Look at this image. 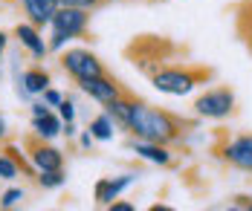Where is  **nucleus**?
Wrapping results in <instances>:
<instances>
[{"instance_id":"obj_1","label":"nucleus","mask_w":252,"mask_h":211,"mask_svg":"<svg viewBox=\"0 0 252 211\" xmlns=\"http://www.w3.org/2000/svg\"><path fill=\"white\" fill-rule=\"evenodd\" d=\"M125 131L130 136H136V139H145V142L177 145L183 139V122L168 110H159V107H151L145 102L133 99V110H130Z\"/></svg>"},{"instance_id":"obj_2","label":"nucleus","mask_w":252,"mask_h":211,"mask_svg":"<svg viewBox=\"0 0 252 211\" xmlns=\"http://www.w3.org/2000/svg\"><path fill=\"white\" fill-rule=\"evenodd\" d=\"M90 29V9H81V6H58L55 15L50 21V53H64V47L70 41L81 38L84 32Z\"/></svg>"},{"instance_id":"obj_3","label":"nucleus","mask_w":252,"mask_h":211,"mask_svg":"<svg viewBox=\"0 0 252 211\" xmlns=\"http://www.w3.org/2000/svg\"><path fill=\"white\" fill-rule=\"evenodd\" d=\"M209 70L206 67H159L151 76V87L162 96H174L183 99L189 93H194V87H200L203 81H209Z\"/></svg>"},{"instance_id":"obj_4","label":"nucleus","mask_w":252,"mask_h":211,"mask_svg":"<svg viewBox=\"0 0 252 211\" xmlns=\"http://www.w3.org/2000/svg\"><path fill=\"white\" fill-rule=\"evenodd\" d=\"M194 113L206 122H223L235 113V93L229 87H212L194 99Z\"/></svg>"},{"instance_id":"obj_5","label":"nucleus","mask_w":252,"mask_h":211,"mask_svg":"<svg viewBox=\"0 0 252 211\" xmlns=\"http://www.w3.org/2000/svg\"><path fill=\"white\" fill-rule=\"evenodd\" d=\"M61 67H64V73L73 81H84V79H93V76L104 73V64L99 61V55L84 50V47L64 50L61 53Z\"/></svg>"},{"instance_id":"obj_6","label":"nucleus","mask_w":252,"mask_h":211,"mask_svg":"<svg viewBox=\"0 0 252 211\" xmlns=\"http://www.w3.org/2000/svg\"><path fill=\"white\" fill-rule=\"evenodd\" d=\"M215 154H218V159H223L232 168L252 174V133H238L232 139H223L215 148Z\"/></svg>"},{"instance_id":"obj_7","label":"nucleus","mask_w":252,"mask_h":211,"mask_svg":"<svg viewBox=\"0 0 252 211\" xmlns=\"http://www.w3.org/2000/svg\"><path fill=\"white\" fill-rule=\"evenodd\" d=\"M78 90L90 99V102H96V105H110L113 99H119V96H125V90H122V84L116 79H110L107 73H101V76H93V79H84V81H76Z\"/></svg>"},{"instance_id":"obj_8","label":"nucleus","mask_w":252,"mask_h":211,"mask_svg":"<svg viewBox=\"0 0 252 211\" xmlns=\"http://www.w3.org/2000/svg\"><path fill=\"white\" fill-rule=\"evenodd\" d=\"M136 180H139V174H119V177H101V180H96V185H93V200H96V206L107 209V206H110L113 200H119Z\"/></svg>"},{"instance_id":"obj_9","label":"nucleus","mask_w":252,"mask_h":211,"mask_svg":"<svg viewBox=\"0 0 252 211\" xmlns=\"http://www.w3.org/2000/svg\"><path fill=\"white\" fill-rule=\"evenodd\" d=\"M26 159H29V165L35 171H61L64 168V151H58L52 142H44V139L29 142Z\"/></svg>"},{"instance_id":"obj_10","label":"nucleus","mask_w":252,"mask_h":211,"mask_svg":"<svg viewBox=\"0 0 252 211\" xmlns=\"http://www.w3.org/2000/svg\"><path fill=\"white\" fill-rule=\"evenodd\" d=\"M15 38H18V44H21L26 53L35 58V61H41V58H47V55H50V44H47L44 32L35 26V24H29V21H24V24H18V26H15Z\"/></svg>"},{"instance_id":"obj_11","label":"nucleus","mask_w":252,"mask_h":211,"mask_svg":"<svg viewBox=\"0 0 252 211\" xmlns=\"http://www.w3.org/2000/svg\"><path fill=\"white\" fill-rule=\"evenodd\" d=\"M130 151L142 162H151V165H159V168H168L174 162V154H171V145H159V142H145V139H136L130 136Z\"/></svg>"},{"instance_id":"obj_12","label":"nucleus","mask_w":252,"mask_h":211,"mask_svg":"<svg viewBox=\"0 0 252 211\" xmlns=\"http://www.w3.org/2000/svg\"><path fill=\"white\" fill-rule=\"evenodd\" d=\"M18 3H21V9H24L26 21L35 24L38 29L50 26L52 15H55V9H58L55 0H18Z\"/></svg>"},{"instance_id":"obj_13","label":"nucleus","mask_w":252,"mask_h":211,"mask_svg":"<svg viewBox=\"0 0 252 211\" xmlns=\"http://www.w3.org/2000/svg\"><path fill=\"white\" fill-rule=\"evenodd\" d=\"M47 87H50V73L44 67H29L18 79V96H44Z\"/></svg>"},{"instance_id":"obj_14","label":"nucleus","mask_w":252,"mask_h":211,"mask_svg":"<svg viewBox=\"0 0 252 211\" xmlns=\"http://www.w3.org/2000/svg\"><path fill=\"white\" fill-rule=\"evenodd\" d=\"M61 128H64V122H61V116H58L55 110H50L47 116L32 119V136H35V139H44V142L58 139V136H61Z\"/></svg>"},{"instance_id":"obj_15","label":"nucleus","mask_w":252,"mask_h":211,"mask_svg":"<svg viewBox=\"0 0 252 211\" xmlns=\"http://www.w3.org/2000/svg\"><path fill=\"white\" fill-rule=\"evenodd\" d=\"M130 110H133V99L130 96H119V99H113L110 105H104V113L116 122V128H122L125 131L127 128V119H130Z\"/></svg>"},{"instance_id":"obj_16","label":"nucleus","mask_w":252,"mask_h":211,"mask_svg":"<svg viewBox=\"0 0 252 211\" xmlns=\"http://www.w3.org/2000/svg\"><path fill=\"white\" fill-rule=\"evenodd\" d=\"M87 131L93 133V139H96V142H113V136H116V122H113L107 113H99V116H93V119H90Z\"/></svg>"},{"instance_id":"obj_17","label":"nucleus","mask_w":252,"mask_h":211,"mask_svg":"<svg viewBox=\"0 0 252 211\" xmlns=\"http://www.w3.org/2000/svg\"><path fill=\"white\" fill-rule=\"evenodd\" d=\"M38 185L44 188V191H58V188H64L67 183V174H64V168L61 171H38Z\"/></svg>"},{"instance_id":"obj_18","label":"nucleus","mask_w":252,"mask_h":211,"mask_svg":"<svg viewBox=\"0 0 252 211\" xmlns=\"http://www.w3.org/2000/svg\"><path fill=\"white\" fill-rule=\"evenodd\" d=\"M21 168H24V165H21L18 159H12L6 151H0V180H3V183H15V180L21 177Z\"/></svg>"},{"instance_id":"obj_19","label":"nucleus","mask_w":252,"mask_h":211,"mask_svg":"<svg viewBox=\"0 0 252 211\" xmlns=\"http://www.w3.org/2000/svg\"><path fill=\"white\" fill-rule=\"evenodd\" d=\"M24 200H26V191L18 188V185H12V188H6V191L0 194V209H18Z\"/></svg>"},{"instance_id":"obj_20","label":"nucleus","mask_w":252,"mask_h":211,"mask_svg":"<svg viewBox=\"0 0 252 211\" xmlns=\"http://www.w3.org/2000/svg\"><path fill=\"white\" fill-rule=\"evenodd\" d=\"M238 29H241V35H244V38L252 35V0H250V3H244V6L238 9Z\"/></svg>"},{"instance_id":"obj_21","label":"nucleus","mask_w":252,"mask_h":211,"mask_svg":"<svg viewBox=\"0 0 252 211\" xmlns=\"http://www.w3.org/2000/svg\"><path fill=\"white\" fill-rule=\"evenodd\" d=\"M55 113L61 116V122H76V102L64 96V102L55 107Z\"/></svg>"},{"instance_id":"obj_22","label":"nucleus","mask_w":252,"mask_h":211,"mask_svg":"<svg viewBox=\"0 0 252 211\" xmlns=\"http://www.w3.org/2000/svg\"><path fill=\"white\" fill-rule=\"evenodd\" d=\"M41 99H44V102H47V105L52 107V110H55V107H58L61 102H64V93H61V90H55V87H47Z\"/></svg>"},{"instance_id":"obj_23","label":"nucleus","mask_w":252,"mask_h":211,"mask_svg":"<svg viewBox=\"0 0 252 211\" xmlns=\"http://www.w3.org/2000/svg\"><path fill=\"white\" fill-rule=\"evenodd\" d=\"M50 110H52V107L47 105L41 96H38V102H32V105H29V113H32V119H38V116H47Z\"/></svg>"},{"instance_id":"obj_24","label":"nucleus","mask_w":252,"mask_h":211,"mask_svg":"<svg viewBox=\"0 0 252 211\" xmlns=\"http://www.w3.org/2000/svg\"><path fill=\"white\" fill-rule=\"evenodd\" d=\"M78 148H81V151H93V145H96V139H93V133L90 131H78Z\"/></svg>"},{"instance_id":"obj_25","label":"nucleus","mask_w":252,"mask_h":211,"mask_svg":"<svg viewBox=\"0 0 252 211\" xmlns=\"http://www.w3.org/2000/svg\"><path fill=\"white\" fill-rule=\"evenodd\" d=\"M55 3L58 6H81V9H90V12L99 6V0H55Z\"/></svg>"},{"instance_id":"obj_26","label":"nucleus","mask_w":252,"mask_h":211,"mask_svg":"<svg viewBox=\"0 0 252 211\" xmlns=\"http://www.w3.org/2000/svg\"><path fill=\"white\" fill-rule=\"evenodd\" d=\"M3 151H6V154H9L12 159H18L21 165H26V159H24V151H21L18 145H3Z\"/></svg>"},{"instance_id":"obj_27","label":"nucleus","mask_w":252,"mask_h":211,"mask_svg":"<svg viewBox=\"0 0 252 211\" xmlns=\"http://www.w3.org/2000/svg\"><path fill=\"white\" fill-rule=\"evenodd\" d=\"M61 136H67V139H76V136H78V125H76V122H64Z\"/></svg>"},{"instance_id":"obj_28","label":"nucleus","mask_w":252,"mask_h":211,"mask_svg":"<svg viewBox=\"0 0 252 211\" xmlns=\"http://www.w3.org/2000/svg\"><path fill=\"white\" fill-rule=\"evenodd\" d=\"M107 209L110 211H133V203H127V200H113Z\"/></svg>"},{"instance_id":"obj_29","label":"nucleus","mask_w":252,"mask_h":211,"mask_svg":"<svg viewBox=\"0 0 252 211\" xmlns=\"http://www.w3.org/2000/svg\"><path fill=\"white\" fill-rule=\"evenodd\" d=\"M6 136H9V125H6V119L0 116V142H6Z\"/></svg>"},{"instance_id":"obj_30","label":"nucleus","mask_w":252,"mask_h":211,"mask_svg":"<svg viewBox=\"0 0 252 211\" xmlns=\"http://www.w3.org/2000/svg\"><path fill=\"white\" fill-rule=\"evenodd\" d=\"M6 47H9V35L0 32V58H3V53H6Z\"/></svg>"},{"instance_id":"obj_31","label":"nucleus","mask_w":252,"mask_h":211,"mask_svg":"<svg viewBox=\"0 0 252 211\" xmlns=\"http://www.w3.org/2000/svg\"><path fill=\"white\" fill-rule=\"evenodd\" d=\"M247 44H250V50H252V35H247Z\"/></svg>"},{"instance_id":"obj_32","label":"nucleus","mask_w":252,"mask_h":211,"mask_svg":"<svg viewBox=\"0 0 252 211\" xmlns=\"http://www.w3.org/2000/svg\"><path fill=\"white\" fill-rule=\"evenodd\" d=\"M99 3H104V0H99Z\"/></svg>"}]
</instances>
